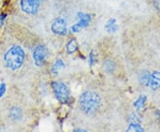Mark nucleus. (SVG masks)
<instances>
[{"label":"nucleus","mask_w":160,"mask_h":132,"mask_svg":"<svg viewBox=\"0 0 160 132\" xmlns=\"http://www.w3.org/2000/svg\"><path fill=\"white\" fill-rule=\"evenodd\" d=\"M153 6L158 11H160V0H154L153 1Z\"/></svg>","instance_id":"obj_21"},{"label":"nucleus","mask_w":160,"mask_h":132,"mask_svg":"<svg viewBox=\"0 0 160 132\" xmlns=\"http://www.w3.org/2000/svg\"><path fill=\"white\" fill-rule=\"evenodd\" d=\"M74 131H86V129H78V128H77V129H75Z\"/></svg>","instance_id":"obj_23"},{"label":"nucleus","mask_w":160,"mask_h":132,"mask_svg":"<svg viewBox=\"0 0 160 132\" xmlns=\"http://www.w3.org/2000/svg\"><path fill=\"white\" fill-rule=\"evenodd\" d=\"M102 106V98L98 92L86 90L78 98V107L84 114L92 116L97 114Z\"/></svg>","instance_id":"obj_2"},{"label":"nucleus","mask_w":160,"mask_h":132,"mask_svg":"<svg viewBox=\"0 0 160 132\" xmlns=\"http://www.w3.org/2000/svg\"><path fill=\"white\" fill-rule=\"evenodd\" d=\"M49 49L45 44H38L35 46L32 52V58L35 66L43 67L49 58Z\"/></svg>","instance_id":"obj_4"},{"label":"nucleus","mask_w":160,"mask_h":132,"mask_svg":"<svg viewBox=\"0 0 160 132\" xmlns=\"http://www.w3.org/2000/svg\"><path fill=\"white\" fill-rule=\"evenodd\" d=\"M23 114L22 109L18 105H12L7 111V118L12 123H19L22 121Z\"/></svg>","instance_id":"obj_8"},{"label":"nucleus","mask_w":160,"mask_h":132,"mask_svg":"<svg viewBox=\"0 0 160 132\" xmlns=\"http://www.w3.org/2000/svg\"><path fill=\"white\" fill-rule=\"evenodd\" d=\"M51 30L58 36H66L69 32L67 21L63 17L55 18L51 24Z\"/></svg>","instance_id":"obj_7"},{"label":"nucleus","mask_w":160,"mask_h":132,"mask_svg":"<svg viewBox=\"0 0 160 132\" xmlns=\"http://www.w3.org/2000/svg\"><path fill=\"white\" fill-rule=\"evenodd\" d=\"M8 17V13L6 12H0V29H3L6 25V22Z\"/></svg>","instance_id":"obj_17"},{"label":"nucleus","mask_w":160,"mask_h":132,"mask_svg":"<svg viewBox=\"0 0 160 132\" xmlns=\"http://www.w3.org/2000/svg\"><path fill=\"white\" fill-rule=\"evenodd\" d=\"M78 50V42L76 38L69 39L66 44V52L68 55H73Z\"/></svg>","instance_id":"obj_13"},{"label":"nucleus","mask_w":160,"mask_h":132,"mask_svg":"<svg viewBox=\"0 0 160 132\" xmlns=\"http://www.w3.org/2000/svg\"><path fill=\"white\" fill-rule=\"evenodd\" d=\"M128 121H129V122H132V121H133V122H142L141 119H140V116L136 113L131 114V115L129 116Z\"/></svg>","instance_id":"obj_20"},{"label":"nucleus","mask_w":160,"mask_h":132,"mask_svg":"<svg viewBox=\"0 0 160 132\" xmlns=\"http://www.w3.org/2000/svg\"><path fill=\"white\" fill-rule=\"evenodd\" d=\"M52 89L54 98L62 104H67L70 102L71 94L68 85L62 81H52L51 83Z\"/></svg>","instance_id":"obj_3"},{"label":"nucleus","mask_w":160,"mask_h":132,"mask_svg":"<svg viewBox=\"0 0 160 132\" xmlns=\"http://www.w3.org/2000/svg\"><path fill=\"white\" fill-rule=\"evenodd\" d=\"M116 63L113 60L111 59H107L103 62V69H104V71H106L107 73L109 74H112L116 70Z\"/></svg>","instance_id":"obj_14"},{"label":"nucleus","mask_w":160,"mask_h":132,"mask_svg":"<svg viewBox=\"0 0 160 132\" xmlns=\"http://www.w3.org/2000/svg\"><path fill=\"white\" fill-rule=\"evenodd\" d=\"M66 68V63L64 62L63 59L57 58L51 66V72L52 74L58 75L60 73L61 71H62Z\"/></svg>","instance_id":"obj_10"},{"label":"nucleus","mask_w":160,"mask_h":132,"mask_svg":"<svg viewBox=\"0 0 160 132\" xmlns=\"http://www.w3.org/2000/svg\"><path fill=\"white\" fill-rule=\"evenodd\" d=\"M6 92H7V84L6 82H1L0 83V99H2L6 96Z\"/></svg>","instance_id":"obj_19"},{"label":"nucleus","mask_w":160,"mask_h":132,"mask_svg":"<svg viewBox=\"0 0 160 132\" xmlns=\"http://www.w3.org/2000/svg\"><path fill=\"white\" fill-rule=\"evenodd\" d=\"M77 17L78 19V22L70 26L69 28V30L72 33H79L82 29L87 28L92 22V15L87 13L78 12L77 13Z\"/></svg>","instance_id":"obj_6"},{"label":"nucleus","mask_w":160,"mask_h":132,"mask_svg":"<svg viewBox=\"0 0 160 132\" xmlns=\"http://www.w3.org/2000/svg\"><path fill=\"white\" fill-rule=\"evenodd\" d=\"M150 77V72L147 70H143L139 74V82L145 87H148Z\"/></svg>","instance_id":"obj_15"},{"label":"nucleus","mask_w":160,"mask_h":132,"mask_svg":"<svg viewBox=\"0 0 160 132\" xmlns=\"http://www.w3.org/2000/svg\"><path fill=\"white\" fill-rule=\"evenodd\" d=\"M155 114L157 116V118L160 121V109H158L156 112H155Z\"/></svg>","instance_id":"obj_22"},{"label":"nucleus","mask_w":160,"mask_h":132,"mask_svg":"<svg viewBox=\"0 0 160 132\" xmlns=\"http://www.w3.org/2000/svg\"><path fill=\"white\" fill-rule=\"evenodd\" d=\"M1 7H2V3H1V1H0V9H1Z\"/></svg>","instance_id":"obj_24"},{"label":"nucleus","mask_w":160,"mask_h":132,"mask_svg":"<svg viewBox=\"0 0 160 132\" xmlns=\"http://www.w3.org/2000/svg\"><path fill=\"white\" fill-rule=\"evenodd\" d=\"M147 102H148V97L146 95H144V94H142L135 99V101L133 102L132 105H133L134 109L136 110L137 112H140V111L144 109Z\"/></svg>","instance_id":"obj_12"},{"label":"nucleus","mask_w":160,"mask_h":132,"mask_svg":"<svg viewBox=\"0 0 160 132\" xmlns=\"http://www.w3.org/2000/svg\"><path fill=\"white\" fill-rule=\"evenodd\" d=\"M2 60L5 68L10 71L15 72L24 66L27 60V54L22 46L19 44H12L4 52Z\"/></svg>","instance_id":"obj_1"},{"label":"nucleus","mask_w":160,"mask_h":132,"mask_svg":"<svg viewBox=\"0 0 160 132\" xmlns=\"http://www.w3.org/2000/svg\"><path fill=\"white\" fill-rule=\"evenodd\" d=\"M43 0H20V10L30 16L37 15L40 11V6Z\"/></svg>","instance_id":"obj_5"},{"label":"nucleus","mask_w":160,"mask_h":132,"mask_svg":"<svg viewBox=\"0 0 160 132\" xmlns=\"http://www.w3.org/2000/svg\"><path fill=\"white\" fill-rule=\"evenodd\" d=\"M104 29L107 33L109 34H114L118 31V22L115 18H110L109 19L105 25H104Z\"/></svg>","instance_id":"obj_11"},{"label":"nucleus","mask_w":160,"mask_h":132,"mask_svg":"<svg viewBox=\"0 0 160 132\" xmlns=\"http://www.w3.org/2000/svg\"><path fill=\"white\" fill-rule=\"evenodd\" d=\"M126 131L143 132L145 131V129L142 125V122H133V121H132V122L129 123L128 127L126 128Z\"/></svg>","instance_id":"obj_16"},{"label":"nucleus","mask_w":160,"mask_h":132,"mask_svg":"<svg viewBox=\"0 0 160 132\" xmlns=\"http://www.w3.org/2000/svg\"><path fill=\"white\" fill-rule=\"evenodd\" d=\"M148 87L152 91H157L160 88V71H154L150 72Z\"/></svg>","instance_id":"obj_9"},{"label":"nucleus","mask_w":160,"mask_h":132,"mask_svg":"<svg viewBox=\"0 0 160 132\" xmlns=\"http://www.w3.org/2000/svg\"><path fill=\"white\" fill-rule=\"evenodd\" d=\"M96 55L93 51L90 52L89 55H88V63H89V66L92 67L95 63H96Z\"/></svg>","instance_id":"obj_18"}]
</instances>
